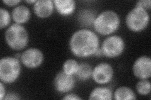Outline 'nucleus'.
Returning <instances> with one entry per match:
<instances>
[{"instance_id":"obj_1","label":"nucleus","mask_w":151,"mask_h":100,"mask_svg":"<svg viewBox=\"0 0 151 100\" xmlns=\"http://www.w3.org/2000/svg\"><path fill=\"white\" fill-rule=\"evenodd\" d=\"M99 38L93 31L83 29L73 33L69 41L72 53L79 58H87L95 54L99 48Z\"/></svg>"},{"instance_id":"obj_2","label":"nucleus","mask_w":151,"mask_h":100,"mask_svg":"<svg viewBox=\"0 0 151 100\" xmlns=\"http://www.w3.org/2000/svg\"><path fill=\"white\" fill-rule=\"evenodd\" d=\"M120 19L118 14L111 10L103 11L94 19L93 26L95 31L101 35H109L120 26Z\"/></svg>"},{"instance_id":"obj_3","label":"nucleus","mask_w":151,"mask_h":100,"mask_svg":"<svg viewBox=\"0 0 151 100\" xmlns=\"http://www.w3.org/2000/svg\"><path fill=\"white\" fill-rule=\"evenodd\" d=\"M5 40L9 47L13 50L20 51L28 43V34L25 27L20 24H13L5 32Z\"/></svg>"},{"instance_id":"obj_4","label":"nucleus","mask_w":151,"mask_h":100,"mask_svg":"<svg viewBox=\"0 0 151 100\" xmlns=\"http://www.w3.org/2000/svg\"><path fill=\"white\" fill-rule=\"evenodd\" d=\"M21 73V65L15 57L6 56L0 60V79L10 84L17 80Z\"/></svg>"},{"instance_id":"obj_5","label":"nucleus","mask_w":151,"mask_h":100,"mask_svg":"<svg viewBox=\"0 0 151 100\" xmlns=\"http://www.w3.org/2000/svg\"><path fill=\"white\" fill-rule=\"evenodd\" d=\"M149 20V15L146 9L135 6L127 14L125 22L130 31L138 33L147 28Z\"/></svg>"},{"instance_id":"obj_6","label":"nucleus","mask_w":151,"mask_h":100,"mask_svg":"<svg viewBox=\"0 0 151 100\" xmlns=\"http://www.w3.org/2000/svg\"><path fill=\"white\" fill-rule=\"evenodd\" d=\"M125 49V42L122 37L113 35L107 37L102 43L101 50L103 56L113 58L120 56Z\"/></svg>"},{"instance_id":"obj_7","label":"nucleus","mask_w":151,"mask_h":100,"mask_svg":"<svg viewBox=\"0 0 151 100\" xmlns=\"http://www.w3.org/2000/svg\"><path fill=\"white\" fill-rule=\"evenodd\" d=\"M21 61L25 67L30 69L37 68L44 61V55L40 50L36 48L27 49L21 55Z\"/></svg>"},{"instance_id":"obj_8","label":"nucleus","mask_w":151,"mask_h":100,"mask_svg":"<svg viewBox=\"0 0 151 100\" xmlns=\"http://www.w3.org/2000/svg\"><path fill=\"white\" fill-rule=\"evenodd\" d=\"M91 77L94 82L98 84H106L113 78V69L110 64L101 63L97 65L93 70Z\"/></svg>"},{"instance_id":"obj_9","label":"nucleus","mask_w":151,"mask_h":100,"mask_svg":"<svg viewBox=\"0 0 151 100\" xmlns=\"http://www.w3.org/2000/svg\"><path fill=\"white\" fill-rule=\"evenodd\" d=\"M75 79L73 75H70L60 71L56 74L54 80V85L57 91L60 93H68L75 87Z\"/></svg>"},{"instance_id":"obj_10","label":"nucleus","mask_w":151,"mask_h":100,"mask_svg":"<svg viewBox=\"0 0 151 100\" xmlns=\"http://www.w3.org/2000/svg\"><path fill=\"white\" fill-rule=\"evenodd\" d=\"M133 73L135 77L141 79H149L151 76V60L147 56H142L134 62Z\"/></svg>"},{"instance_id":"obj_11","label":"nucleus","mask_w":151,"mask_h":100,"mask_svg":"<svg viewBox=\"0 0 151 100\" xmlns=\"http://www.w3.org/2000/svg\"><path fill=\"white\" fill-rule=\"evenodd\" d=\"M54 8V1L51 0H39L34 4V13L40 18H45L51 16Z\"/></svg>"},{"instance_id":"obj_12","label":"nucleus","mask_w":151,"mask_h":100,"mask_svg":"<svg viewBox=\"0 0 151 100\" xmlns=\"http://www.w3.org/2000/svg\"><path fill=\"white\" fill-rule=\"evenodd\" d=\"M54 4L57 11L63 16L71 15L76 8V2L73 0H54Z\"/></svg>"},{"instance_id":"obj_13","label":"nucleus","mask_w":151,"mask_h":100,"mask_svg":"<svg viewBox=\"0 0 151 100\" xmlns=\"http://www.w3.org/2000/svg\"><path fill=\"white\" fill-rule=\"evenodd\" d=\"M12 18L14 21L17 24H24L27 23L30 18V11L29 8L25 5L16 6L12 11Z\"/></svg>"},{"instance_id":"obj_14","label":"nucleus","mask_w":151,"mask_h":100,"mask_svg":"<svg viewBox=\"0 0 151 100\" xmlns=\"http://www.w3.org/2000/svg\"><path fill=\"white\" fill-rule=\"evenodd\" d=\"M113 98L112 91L107 87H97L89 94V99L111 100Z\"/></svg>"},{"instance_id":"obj_15","label":"nucleus","mask_w":151,"mask_h":100,"mask_svg":"<svg viewBox=\"0 0 151 100\" xmlns=\"http://www.w3.org/2000/svg\"><path fill=\"white\" fill-rule=\"evenodd\" d=\"M113 98L116 100L135 99L136 95L133 90L129 87H121L117 88L113 94Z\"/></svg>"},{"instance_id":"obj_16","label":"nucleus","mask_w":151,"mask_h":100,"mask_svg":"<svg viewBox=\"0 0 151 100\" xmlns=\"http://www.w3.org/2000/svg\"><path fill=\"white\" fill-rule=\"evenodd\" d=\"M93 69L87 63H82L79 65L77 73V77L81 81H86L90 78L92 75Z\"/></svg>"},{"instance_id":"obj_17","label":"nucleus","mask_w":151,"mask_h":100,"mask_svg":"<svg viewBox=\"0 0 151 100\" xmlns=\"http://www.w3.org/2000/svg\"><path fill=\"white\" fill-rule=\"evenodd\" d=\"M79 63L74 59H68L63 65V71L70 75L76 74L79 68Z\"/></svg>"},{"instance_id":"obj_18","label":"nucleus","mask_w":151,"mask_h":100,"mask_svg":"<svg viewBox=\"0 0 151 100\" xmlns=\"http://www.w3.org/2000/svg\"><path fill=\"white\" fill-rule=\"evenodd\" d=\"M136 89L140 94L147 95L150 92V83L147 79H141L136 84Z\"/></svg>"},{"instance_id":"obj_19","label":"nucleus","mask_w":151,"mask_h":100,"mask_svg":"<svg viewBox=\"0 0 151 100\" xmlns=\"http://www.w3.org/2000/svg\"><path fill=\"white\" fill-rule=\"evenodd\" d=\"M11 22L10 14L3 8H0V28L1 29L7 27Z\"/></svg>"},{"instance_id":"obj_20","label":"nucleus","mask_w":151,"mask_h":100,"mask_svg":"<svg viewBox=\"0 0 151 100\" xmlns=\"http://www.w3.org/2000/svg\"><path fill=\"white\" fill-rule=\"evenodd\" d=\"M135 6L142 8L145 9H150L151 6L150 0H140L136 3Z\"/></svg>"},{"instance_id":"obj_21","label":"nucleus","mask_w":151,"mask_h":100,"mask_svg":"<svg viewBox=\"0 0 151 100\" xmlns=\"http://www.w3.org/2000/svg\"><path fill=\"white\" fill-rule=\"evenodd\" d=\"M63 99L64 100H79V99H82L81 97L78 96L77 94H73V93H70V94H68L65 95V96L63 98Z\"/></svg>"},{"instance_id":"obj_22","label":"nucleus","mask_w":151,"mask_h":100,"mask_svg":"<svg viewBox=\"0 0 151 100\" xmlns=\"http://www.w3.org/2000/svg\"><path fill=\"white\" fill-rule=\"evenodd\" d=\"M4 99H20V98L18 95L15 93H8L6 94Z\"/></svg>"},{"instance_id":"obj_23","label":"nucleus","mask_w":151,"mask_h":100,"mask_svg":"<svg viewBox=\"0 0 151 100\" xmlns=\"http://www.w3.org/2000/svg\"><path fill=\"white\" fill-rule=\"evenodd\" d=\"M6 90L4 84L2 82L0 83V99H3L6 96Z\"/></svg>"},{"instance_id":"obj_24","label":"nucleus","mask_w":151,"mask_h":100,"mask_svg":"<svg viewBox=\"0 0 151 100\" xmlns=\"http://www.w3.org/2000/svg\"><path fill=\"white\" fill-rule=\"evenodd\" d=\"M3 2V3L6 4L7 6H15L18 4L20 3V1H18V0H14V1H11V0H4Z\"/></svg>"},{"instance_id":"obj_25","label":"nucleus","mask_w":151,"mask_h":100,"mask_svg":"<svg viewBox=\"0 0 151 100\" xmlns=\"http://www.w3.org/2000/svg\"><path fill=\"white\" fill-rule=\"evenodd\" d=\"M94 55H95L96 56H101L103 55L101 48H98V50L96 51V52L95 53V54H94Z\"/></svg>"},{"instance_id":"obj_26","label":"nucleus","mask_w":151,"mask_h":100,"mask_svg":"<svg viewBox=\"0 0 151 100\" xmlns=\"http://www.w3.org/2000/svg\"><path fill=\"white\" fill-rule=\"evenodd\" d=\"M36 0H32V1H25V2L27 3H28V4H35L36 3Z\"/></svg>"}]
</instances>
